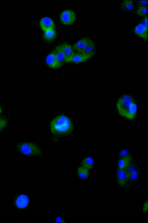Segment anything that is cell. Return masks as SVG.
<instances>
[{"label": "cell", "mask_w": 148, "mask_h": 223, "mask_svg": "<svg viewBox=\"0 0 148 223\" xmlns=\"http://www.w3.org/2000/svg\"><path fill=\"white\" fill-rule=\"evenodd\" d=\"M116 106L119 114L130 120L134 119L137 112V106L134 98L131 95H123L117 100Z\"/></svg>", "instance_id": "cell-1"}, {"label": "cell", "mask_w": 148, "mask_h": 223, "mask_svg": "<svg viewBox=\"0 0 148 223\" xmlns=\"http://www.w3.org/2000/svg\"><path fill=\"white\" fill-rule=\"evenodd\" d=\"M50 128L51 133L57 137H61L70 134L73 129L70 119L64 115H58L51 121Z\"/></svg>", "instance_id": "cell-2"}, {"label": "cell", "mask_w": 148, "mask_h": 223, "mask_svg": "<svg viewBox=\"0 0 148 223\" xmlns=\"http://www.w3.org/2000/svg\"><path fill=\"white\" fill-rule=\"evenodd\" d=\"M17 148L21 153L28 156H39L42 153L40 149L37 145L30 142H20L17 144Z\"/></svg>", "instance_id": "cell-3"}, {"label": "cell", "mask_w": 148, "mask_h": 223, "mask_svg": "<svg viewBox=\"0 0 148 223\" xmlns=\"http://www.w3.org/2000/svg\"><path fill=\"white\" fill-rule=\"evenodd\" d=\"M131 186L136 183L140 176V172L137 167L134 164H131L124 170Z\"/></svg>", "instance_id": "cell-4"}, {"label": "cell", "mask_w": 148, "mask_h": 223, "mask_svg": "<svg viewBox=\"0 0 148 223\" xmlns=\"http://www.w3.org/2000/svg\"><path fill=\"white\" fill-rule=\"evenodd\" d=\"M147 17H145L141 22L135 27L134 32L137 36L146 41L148 40Z\"/></svg>", "instance_id": "cell-5"}, {"label": "cell", "mask_w": 148, "mask_h": 223, "mask_svg": "<svg viewBox=\"0 0 148 223\" xmlns=\"http://www.w3.org/2000/svg\"><path fill=\"white\" fill-rule=\"evenodd\" d=\"M116 177L118 185L121 189L126 190L130 186L124 170L118 169L116 172Z\"/></svg>", "instance_id": "cell-6"}, {"label": "cell", "mask_w": 148, "mask_h": 223, "mask_svg": "<svg viewBox=\"0 0 148 223\" xmlns=\"http://www.w3.org/2000/svg\"><path fill=\"white\" fill-rule=\"evenodd\" d=\"M76 16L74 12L69 9L63 11L60 15V19L61 22L66 25H69L73 23L75 20Z\"/></svg>", "instance_id": "cell-7"}, {"label": "cell", "mask_w": 148, "mask_h": 223, "mask_svg": "<svg viewBox=\"0 0 148 223\" xmlns=\"http://www.w3.org/2000/svg\"><path fill=\"white\" fill-rule=\"evenodd\" d=\"M95 52L89 54H84L79 52L75 53L71 62L78 64L85 62L93 56Z\"/></svg>", "instance_id": "cell-8"}, {"label": "cell", "mask_w": 148, "mask_h": 223, "mask_svg": "<svg viewBox=\"0 0 148 223\" xmlns=\"http://www.w3.org/2000/svg\"><path fill=\"white\" fill-rule=\"evenodd\" d=\"M65 56L66 62H70L75 54L73 47L69 44L64 43L61 44Z\"/></svg>", "instance_id": "cell-9"}, {"label": "cell", "mask_w": 148, "mask_h": 223, "mask_svg": "<svg viewBox=\"0 0 148 223\" xmlns=\"http://www.w3.org/2000/svg\"><path fill=\"white\" fill-rule=\"evenodd\" d=\"M39 25L41 30L44 32L50 29L55 28V25L53 20L47 16L42 18L40 21Z\"/></svg>", "instance_id": "cell-10"}, {"label": "cell", "mask_w": 148, "mask_h": 223, "mask_svg": "<svg viewBox=\"0 0 148 223\" xmlns=\"http://www.w3.org/2000/svg\"><path fill=\"white\" fill-rule=\"evenodd\" d=\"M46 62L49 67L52 69L58 68L62 66L58 61L54 50L47 56Z\"/></svg>", "instance_id": "cell-11"}, {"label": "cell", "mask_w": 148, "mask_h": 223, "mask_svg": "<svg viewBox=\"0 0 148 223\" xmlns=\"http://www.w3.org/2000/svg\"><path fill=\"white\" fill-rule=\"evenodd\" d=\"M90 39L85 37L79 40L73 46V49L78 52L81 53L86 47Z\"/></svg>", "instance_id": "cell-12"}, {"label": "cell", "mask_w": 148, "mask_h": 223, "mask_svg": "<svg viewBox=\"0 0 148 223\" xmlns=\"http://www.w3.org/2000/svg\"><path fill=\"white\" fill-rule=\"evenodd\" d=\"M132 160V157L129 155L122 157L119 161L118 169L124 170L131 164Z\"/></svg>", "instance_id": "cell-13"}, {"label": "cell", "mask_w": 148, "mask_h": 223, "mask_svg": "<svg viewBox=\"0 0 148 223\" xmlns=\"http://www.w3.org/2000/svg\"><path fill=\"white\" fill-rule=\"evenodd\" d=\"M29 202V199L27 196L25 195H19L16 200V205L19 208L23 209L26 207Z\"/></svg>", "instance_id": "cell-14"}, {"label": "cell", "mask_w": 148, "mask_h": 223, "mask_svg": "<svg viewBox=\"0 0 148 223\" xmlns=\"http://www.w3.org/2000/svg\"><path fill=\"white\" fill-rule=\"evenodd\" d=\"M54 51L58 61L62 66L65 62V56L61 45L56 47Z\"/></svg>", "instance_id": "cell-15"}, {"label": "cell", "mask_w": 148, "mask_h": 223, "mask_svg": "<svg viewBox=\"0 0 148 223\" xmlns=\"http://www.w3.org/2000/svg\"><path fill=\"white\" fill-rule=\"evenodd\" d=\"M56 35L55 28L51 29L44 32L43 38L46 41L50 42L55 39Z\"/></svg>", "instance_id": "cell-16"}, {"label": "cell", "mask_w": 148, "mask_h": 223, "mask_svg": "<svg viewBox=\"0 0 148 223\" xmlns=\"http://www.w3.org/2000/svg\"><path fill=\"white\" fill-rule=\"evenodd\" d=\"M121 8L125 11L132 10L134 8L133 2L132 0H124L121 5Z\"/></svg>", "instance_id": "cell-17"}, {"label": "cell", "mask_w": 148, "mask_h": 223, "mask_svg": "<svg viewBox=\"0 0 148 223\" xmlns=\"http://www.w3.org/2000/svg\"><path fill=\"white\" fill-rule=\"evenodd\" d=\"M77 174L78 176L81 178L86 179L89 176L88 169L82 166H80L78 168Z\"/></svg>", "instance_id": "cell-18"}, {"label": "cell", "mask_w": 148, "mask_h": 223, "mask_svg": "<svg viewBox=\"0 0 148 223\" xmlns=\"http://www.w3.org/2000/svg\"><path fill=\"white\" fill-rule=\"evenodd\" d=\"M82 166L88 169L92 168L94 165L93 159L91 157H87L84 159L82 161Z\"/></svg>", "instance_id": "cell-19"}, {"label": "cell", "mask_w": 148, "mask_h": 223, "mask_svg": "<svg viewBox=\"0 0 148 223\" xmlns=\"http://www.w3.org/2000/svg\"><path fill=\"white\" fill-rule=\"evenodd\" d=\"M95 44L93 41L90 39L86 47L81 53L89 54L95 52Z\"/></svg>", "instance_id": "cell-20"}, {"label": "cell", "mask_w": 148, "mask_h": 223, "mask_svg": "<svg viewBox=\"0 0 148 223\" xmlns=\"http://www.w3.org/2000/svg\"><path fill=\"white\" fill-rule=\"evenodd\" d=\"M136 14L139 16L144 17H147V8L146 6H140L136 11Z\"/></svg>", "instance_id": "cell-21"}, {"label": "cell", "mask_w": 148, "mask_h": 223, "mask_svg": "<svg viewBox=\"0 0 148 223\" xmlns=\"http://www.w3.org/2000/svg\"><path fill=\"white\" fill-rule=\"evenodd\" d=\"M7 124V121H6L4 122L0 123V132L3 130L6 126Z\"/></svg>", "instance_id": "cell-22"}, {"label": "cell", "mask_w": 148, "mask_h": 223, "mask_svg": "<svg viewBox=\"0 0 148 223\" xmlns=\"http://www.w3.org/2000/svg\"><path fill=\"white\" fill-rule=\"evenodd\" d=\"M139 4L140 6H145L147 4V0H142L139 1Z\"/></svg>", "instance_id": "cell-23"}, {"label": "cell", "mask_w": 148, "mask_h": 223, "mask_svg": "<svg viewBox=\"0 0 148 223\" xmlns=\"http://www.w3.org/2000/svg\"><path fill=\"white\" fill-rule=\"evenodd\" d=\"M143 211L145 213L147 212V201L144 203L143 208Z\"/></svg>", "instance_id": "cell-24"}, {"label": "cell", "mask_w": 148, "mask_h": 223, "mask_svg": "<svg viewBox=\"0 0 148 223\" xmlns=\"http://www.w3.org/2000/svg\"><path fill=\"white\" fill-rule=\"evenodd\" d=\"M128 151L125 150H124L121 152L120 155L121 156L123 157L128 155Z\"/></svg>", "instance_id": "cell-25"}, {"label": "cell", "mask_w": 148, "mask_h": 223, "mask_svg": "<svg viewBox=\"0 0 148 223\" xmlns=\"http://www.w3.org/2000/svg\"><path fill=\"white\" fill-rule=\"evenodd\" d=\"M56 222H63L61 217L59 216L58 217L56 218Z\"/></svg>", "instance_id": "cell-26"}, {"label": "cell", "mask_w": 148, "mask_h": 223, "mask_svg": "<svg viewBox=\"0 0 148 223\" xmlns=\"http://www.w3.org/2000/svg\"><path fill=\"white\" fill-rule=\"evenodd\" d=\"M7 120L4 118L0 117V123L4 122Z\"/></svg>", "instance_id": "cell-27"}, {"label": "cell", "mask_w": 148, "mask_h": 223, "mask_svg": "<svg viewBox=\"0 0 148 223\" xmlns=\"http://www.w3.org/2000/svg\"><path fill=\"white\" fill-rule=\"evenodd\" d=\"M2 110L1 106H0V114L2 113Z\"/></svg>", "instance_id": "cell-28"}]
</instances>
